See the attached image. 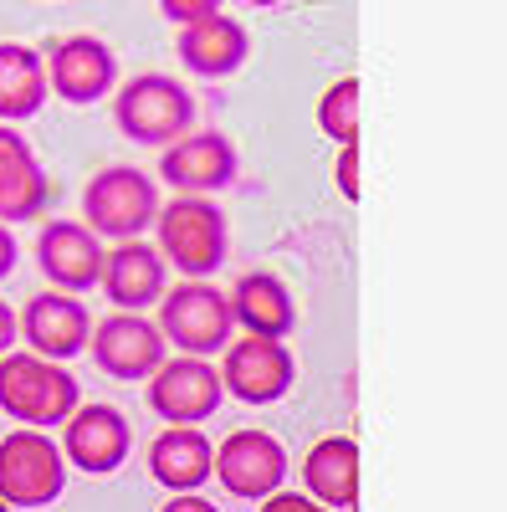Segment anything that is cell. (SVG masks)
I'll return each instance as SVG.
<instances>
[{
    "instance_id": "obj_16",
    "label": "cell",
    "mask_w": 507,
    "mask_h": 512,
    "mask_svg": "<svg viewBox=\"0 0 507 512\" xmlns=\"http://www.w3.org/2000/svg\"><path fill=\"white\" fill-rule=\"evenodd\" d=\"M47 200H52V180L41 169L36 149L11 123H0V226L36 221L47 210Z\"/></svg>"
},
{
    "instance_id": "obj_14",
    "label": "cell",
    "mask_w": 507,
    "mask_h": 512,
    "mask_svg": "<svg viewBox=\"0 0 507 512\" xmlns=\"http://www.w3.org/2000/svg\"><path fill=\"white\" fill-rule=\"evenodd\" d=\"M47 82L62 103L88 108V103H98L118 88V57L98 36H67L47 57Z\"/></svg>"
},
{
    "instance_id": "obj_6",
    "label": "cell",
    "mask_w": 507,
    "mask_h": 512,
    "mask_svg": "<svg viewBox=\"0 0 507 512\" xmlns=\"http://www.w3.org/2000/svg\"><path fill=\"white\" fill-rule=\"evenodd\" d=\"M67 487V456L47 431H11L0 441V502L52 507Z\"/></svg>"
},
{
    "instance_id": "obj_15",
    "label": "cell",
    "mask_w": 507,
    "mask_h": 512,
    "mask_svg": "<svg viewBox=\"0 0 507 512\" xmlns=\"http://www.w3.org/2000/svg\"><path fill=\"white\" fill-rule=\"evenodd\" d=\"M159 175L180 195H210V190H226L241 175V154L226 134L205 128V134H185L180 144H169L159 154Z\"/></svg>"
},
{
    "instance_id": "obj_24",
    "label": "cell",
    "mask_w": 507,
    "mask_h": 512,
    "mask_svg": "<svg viewBox=\"0 0 507 512\" xmlns=\"http://www.w3.org/2000/svg\"><path fill=\"white\" fill-rule=\"evenodd\" d=\"M216 11H221V0H159V16L175 21V26H195Z\"/></svg>"
},
{
    "instance_id": "obj_1",
    "label": "cell",
    "mask_w": 507,
    "mask_h": 512,
    "mask_svg": "<svg viewBox=\"0 0 507 512\" xmlns=\"http://www.w3.org/2000/svg\"><path fill=\"white\" fill-rule=\"evenodd\" d=\"M159 256L185 272V282H205L231 256V221L210 195H180L159 205Z\"/></svg>"
},
{
    "instance_id": "obj_3",
    "label": "cell",
    "mask_w": 507,
    "mask_h": 512,
    "mask_svg": "<svg viewBox=\"0 0 507 512\" xmlns=\"http://www.w3.org/2000/svg\"><path fill=\"white\" fill-rule=\"evenodd\" d=\"M113 123L123 139L144 149H169L190 134L195 123V98L180 77L169 72H139L113 93Z\"/></svg>"
},
{
    "instance_id": "obj_27",
    "label": "cell",
    "mask_w": 507,
    "mask_h": 512,
    "mask_svg": "<svg viewBox=\"0 0 507 512\" xmlns=\"http://www.w3.org/2000/svg\"><path fill=\"white\" fill-rule=\"evenodd\" d=\"M16 338H21V313H11L6 303H0V359L16 354Z\"/></svg>"
},
{
    "instance_id": "obj_10",
    "label": "cell",
    "mask_w": 507,
    "mask_h": 512,
    "mask_svg": "<svg viewBox=\"0 0 507 512\" xmlns=\"http://www.w3.org/2000/svg\"><path fill=\"white\" fill-rule=\"evenodd\" d=\"M216 477L231 497H246V502H267L282 492L287 482V451L277 436L267 431H231L221 446H216Z\"/></svg>"
},
{
    "instance_id": "obj_26",
    "label": "cell",
    "mask_w": 507,
    "mask_h": 512,
    "mask_svg": "<svg viewBox=\"0 0 507 512\" xmlns=\"http://www.w3.org/2000/svg\"><path fill=\"white\" fill-rule=\"evenodd\" d=\"M262 512H328V507L313 502V497H303V492H277V497L262 502Z\"/></svg>"
},
{
    "instance_id": "obj_19",
    "label": "cell",
    "mask_w": 507,
    "mask_h": 512,
    "mask_svg": "<svg viewBox=\"0 0 507 512\" xmlns=\"http://www.w3.org/2000/svg\"><path fill=\"white\" fill-rule=\"evenodd\" d=\"M103 292L123 313H144L149 303H159L164 297V256H159V246H149V241L113 246L108 262H103Z\"/></svg>"
},
{
    "instance_id": "obj_22",
    "label": "cell",
    "mask_w": 507,
    "mask_h": 512,
    "mask_svg": "<svg viewBox=\"0 0 507 512\" xmlns=\"http://www.w3.org/2000/svg\"><path fill=\"white\" fill-rule=\"evenodd\" d=\"M52 82H47V62L21 41H0V123H26L41 113Z\"/></svg>"
},
{
    "instance_id": "obj_4",
    "label": "cell",
    "mask_w": 507,
    "mask_h": 512,
    "mask_svg": "<svg viewBox=\"0 0 507 512\" xmlns=\"http://www.w3.org/2000/svg\"><path fill=\"white\" fill-rule=\"evenodd\" d=\"M82 216H88V231L103 241H139L154 221H159V190L144 169L134 164H108L88 180L82 190Z\"/></svg>"
},
{
    "instance_id": "obj_21",
    "label": "cell",
    "mask_w": 507,
    "mask_h": 512,
    "mask_svg": "<svg viewBox=\"0 0 507 512\" xmlns=\"http://www.w3.org/2000/svg\"><path fill=\"white\" fill-rule=\"evenodd\" d=\"M308 497L333 507H359V446L349 436H323L303 461Z\"/></svg>"
},
{
    "instance_id": "obj_30",
    "label": "cell",
    "mask_w": 507,
    "mask_h": 512,
    "mask_svg": "<svg viewBox=\"0 0 507 512\" xmlns=\"http://www.w3.org/2000/svg\"><path fill=\"white\" fill-rule=\"evenodd\" d=\"M246 6H257V11H272V6H282V0H246Z\"/></svg>"
},
{
    "instance_id": "obj_13",
    "label": "cell",
    "mask_w": 507,
    "mask_h": 512,
    "mask_svg": "<svg viewBox=\"0 0 507 512\" xmlns=\"http://www.w3.org/2000/svg\"><path fill=\"white\" fill-rule=\"evenodd\" d=\"M129 446H134V431L123 420V410L113 405H82L62 425V456L67 466H77L88 477H113L129 461Z\"/></svg>"
},
{
    "instance_id": "obj_12",
    "label": "cell",
    "mask_w": 507,
    "mask_h": 512,
    "mask_svg": "<svg viewBox=\"0 0 507 512\" xmlns=\"http://www.w3.org/2000/svg\"><path fill=\"white\" fill-rule=\"evenodd\" d=\"M21 338H26L31 354L52 359V364H67L93 344V318H88V308H82V297L36 292L21 308Z\"/></svg>"
},
{
    "instance_id": "obj_5",
    "label": "cell",
    "mask_w": 507,
    "mask_h": 512,
    "mask_svg": "<svg viewBox=\"0 0 507 512\" xmlns=\"http://www.w3.org/2000/svg\"><path fill=\"white\" fill-rule=\"evenodd\" d=\"M231 297L210 282H180L175 292L159 297V333L164 344H180L190 359L231 349Z\"/></svg>"
},
{
    "instance_id": "obj_31",
    "label": "cell",
    "mask_w": 507,
    "mask_h": 512,
    "mask_svg": "<svg viewBox=\"0 0 507 512\" xmlns=\"http://www.w3.org/2000/svg\"><path fill=\"white\" fill-rule=\"evenodd\" d=\"M0 512H11V507H6V502H0Z\"/></svg>"
},
{
    "instance_id": "obj_18",
    "label": "cell",
    "mask_w": 507,
    "mask_h": 512,
    "mask_svg": "<svg viewBox=\"0 0 507 512\" xmlns=\"http://www.w3.org/2000/svg\"><path fill=\"white\" fill-rule=\"evenodd\" d=\"M149 477L159 487H169L175 497L200 492L216 477V446L205 441L200 425H169V431H159L154 446H149Z\"/></svg>"
},
{
    "instance_id": "obj_8",
    "label": "cell",
    "mask_w": 507,
    "mask_h": 512,
    "mask_svg": "<svg viewBox=\"0 0 507 512\" xmlns=\"http://www.w3.org/2000/svg\"><path fill=\"white\" fill-rule=\"evenodd\" d=\"M292 379H298V364H292L282 338H236L226 349V364H221V384L231 390V400L241 405H277Z\"/></svg>"
},
{
    "instance_id": "obj_9",
    "label": "cell",
    "mask_w": 507,
    "mask_h": 512,
    "mask_svg": "<svg viewBox=\"0 0 507 512\" xmlns=\"http://www.w3.org/2000/svg\"><path fill=\"white\" fill-rule=\"evenodd\" d=\"M88 349H93V364L108 379H123V384L154 379L164 369V333L144 313H113V318H103L93 328Z\"/></svg>"
},
{
    "instance_id": "obj_23",
    "label": "cell",
    "mask_w": 507,
    "mask_h": 512,
    "mask_svg": "<svg viewBox=\"0 0 507 512\" xmlns=\"http://www.w3.org/2000/svg\"><path fill=\"white\" fill-rule=\"evenodd\" d=\"M318 128H323L338 149L359 144V82H354V77H338L333 88L323 93V103H318Z\"/></svg>"
},
{
    "instance_id": "obj_11",
    "label": "cell",
    "mask_w": 507,
    "mask_h": 512,
    "mask_svg": "<svg viewBox=\"0 0 507 512\" xmlns=\"http://www.w3.org/2000/svg\"><path fill=\"white\" fill-rule=\"evenodd\" d=\"M226 384L221 369H210L205 359H169L154 379H149V410L169 425H200L221 410Z\"/></svg>"
},
{
    "instance_id": "obj_7",
    "label": "cell",
    "mask_w": 507,
    "mask_h": 512,
    "mask_svg": "<svg viewBox=\"0 0 507 512\" xmlns=\"http://www.w3.org/2000/svg\"><path fill=\"white\" fill-rule=\"evenodd\" d=\"M103 262L108 251L88 231V221H47L36 236V267L57 292L77 297L88 287H103Z\"/></svg>"
},
{
    "instance_id": "obj_29",
    "label": "cell",
    "mask_w": 507,
    "mask_h": 512,
    "mask_svg": "<svg viewBox=\"0 0 507 512\" xmlns=\"http://www.w3.org/2000/svg\"><path fill=\"white\" fill-rule=\"evenodd\" d=\"M159 512H216V502H205V497H195V492H185V497H169Z\"/></svg>"
},
{
    "instance_id": "obj_2",
    "label": "cell",
    "mask_w": 507,
    "mask_h": 512,
    "mask_svg": "<svg viewBox=\"0 0 507 512\" xmlns=\"http://www.w3.org/2000/svg\"><path fill=\"white\" fill-rule=\"evenodd\" d=\"M0 410L21 420V431H52L82 410V390L67 364H52L26 349L0 359Z\"/></svg>"
},
{
    "instance_id": "obj_17",
    "label": "cell",
    "mask_w": 507,
    "mask_h": 512,
    "mask_svg": "<svg viewBox=\"0 0 507 512\" xmlns=\"http://www.w3.org/2000/svg\"><path fill=\"white\" fill-rule=\"evenodd\" d=\"M175 52H180V62H185L195 77L221 82V77H231V72L246 67L251 36H246V26H241L236 16L216 11V16H205V21H195V26H180Z\"/></svg>"
},
{
    "instance_id": "obj_28",
    "label": "cell",
    "mask_w": 507,
    "mask_h": 512,
    "mask_svg": "<svg viewBox=\"0 0 507 512\" xmlns=\"http://www.w3.org/2000/svg\"><path fill=\"white\" fill-rule=\"evenodd\" d=\"M16 256H21V246H16L11 226H0V282H6V277L16 272Z\"/></svg>"
},
{
    "instance_id": "obj_25",
    "label": "cell",
    "mask_w": 507,
    "mask_h": 512,
    "mask_svg": "<svg viewBox=\"0 0 507 512\" xmlns=\"http://www.w3.org/2000/svg\"><path fill=\"white\" fill-rule=\"evenodd\" d=\"M338 190H344V200H359V144L338 149Z\"/></svg>"
},
{
    "instance_id": "obj_20",
    "label": "cell",
    "mask_w": 507,
    "mask_h": 512,
    "mask_svg": "<svg viewBox=\"0 0 507 512\" xmlns=\"http://www.w3.org/2000/svg\"><path fill=\"white\" fill-rule=\"evenodd\" d=\"M231 318L251 333V338H287L298 323V303L277 272H246L231 292Z\"/></svg>"
}]
</instances>
